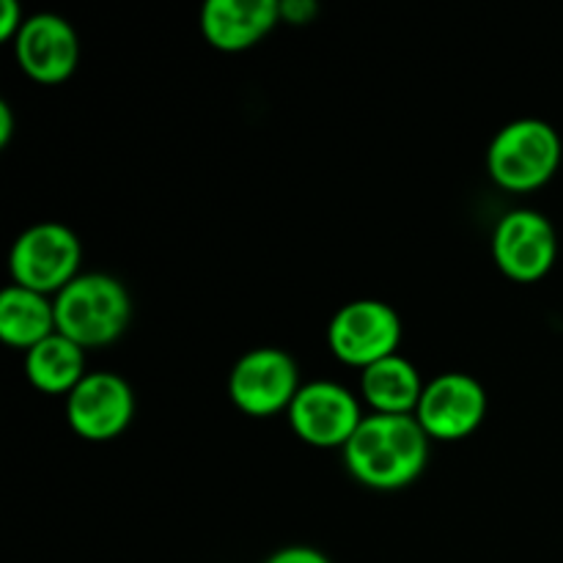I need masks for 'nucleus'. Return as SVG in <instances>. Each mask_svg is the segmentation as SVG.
<instances>
[{
  "label": "nucleus",
  "instance_id": "obj_3",
  "mask_svg": "<svg viewBox=\"0 0 563 563\" xmlns=\"http://www.w3.org/2000/svg\"><path fill=\"white\" fill-rule=\"evenodd\" d=\"M561 137L542 119H517L498 130L487 152L489 176L511 192H531L548 185L561 165Z\"/></svg>",
  "mask_w": 563,
  "mask_h": 563
},
{
  "label": "nucleus",
  "instance_id": "obj_9",
  "mask_svg": "<svg viewBox=\"0 0 563 563\" xmlns=\"http://www.w3.org/2000/svg\"><path fill=\"white\" fill-rule=\"evenodd\" d=\"M135 416L130 383L113 372H88L66 396V421L71 432L91 443H104L124 432Z\"/></svg>",
  "mask_w": 563,
  "mask_h": 563
},
{
  "label": "nucleus",
  "instance_id": "obj_16",
  "mask_svg": "<svg viewBox=\"0 0 563 563\" xmlns=\"http://www.w3.org/2000/svg\"><path fill=\"white\" fill-rule=\"evenodd\" d=\"M264 563H333V561H330L322 550L295 544V548H284L278 550V553H273Z\"/></svg>",
  "mask_w": 563,
  "mask_h": 563
},
{
  "label": "nucleus",
  "instance_id": "obj_8",
  "mask_svg": "<svg viewBox=\"0 0 563 563\" xmlns=\"http://www.w3.org/2000/svg\"><path fill=\"white\" fill-rule=\"evenodd\" d=\"M559 236L553 223L533 209L504 214L493 234V258L504 275L520 284H533L553 269Z\"/></svg>",
  "mask_w": 563,
  "mask_h": 563
},
{
  "label": "nucleus",
  "instance_id": "obj_19",
  "mask_svg": "<svg viewBox=\"0 0 563 563\" xmlns=\"http://www.w3.org/2000/svg\"><path fill=\"white\" fill-rule=\"evenodd\" d=\"M14 135V110L9 102H0V146H9Z\"/></svg>",
  "mask_w": 563,
  "mask_h": 563
},
{
  "label": "nucleus",
  "instance_id": "obj_10",
  "mask_svg": "<svg viewBox=\"0 0 563 563\" xmlns=\"http://www.w3.org/2000/svg\"><path fill=\"white\" fill-rule=\"evenodd\" d=\"M416 418L429 440H462L487 418V390L471 374H440L423 388Z\"/></svg>",
  "mask_w": 563,
  "mask_h": 563
},
{
  "label": "nucleus",
  "instance_id": "obj_11",
  "mask_svg": "<svg viewBox=\"0 0 563 563\" xmlns=\"http://www.w3.org/2000/svg\"><path fill=\"white\" fill-rule=\"evenodd\" d=\"M14 55L20 69L42 86H58L69 80L80 60L77 33L64 16L31 14L14 38Z\"/></svg>",
  "mask_w": 563,
  "mask_h": 563
},
{
  "label": "nucleus",
  "instance_id": "obj_13",
  "mask_svg": "<svg viewBox=\"0 0 563 563\" xmlns=\"http://www.w3.org/2000/svg\"><path fill=\"white\" fill-rule=\"evenodd\" d=\"M421 372L399 352L372 363L361 374V394L379 416H416L423 396Z\"/></svg>",
  "mask_w": 563,
  "mask_h": 563
},
{
  "label": "nucleus",
  "instance_id": "obj_4",
  "mask_svg": "<svg viewBox=\"0 0 563 563\" xmlns=\"http://www.w3.org/2000/svg\"><path fill=\"white\" fill-rule=\"evenodd\" d=\"M82 247L80 240L64 223H36L22 231L9 253V269L16 286L58 295L77 278Z\"/></svg>",
  "mask_w": 563,
  "mask_h": 563
},
{
  "label": "nucleus",
  "instance_id": "obj_6",
  "mask_svg": "<svg viewBox=\"0 0 563 563\" xmlns=\"http://www.w3.org/2000/svg\"><path fill=\"white\" fill-rule=\"evenodd\" d=\"M297 363L289 352L275 346H258L245 352L234 363L229 377V396L245 416L267 418L280 410H289L300 390Z\"/></svg>",
  "mask_w": 563,
  "mask_h": 563
},
{
  "label": "nucleus",
  "instance_id": "obj_18",
  "mask_svg": "<svg viewBox=\"0 0 563 563\" xmlns=\"http://www.w3.org/2000/svg\"><path fill=\"white\" fill-rule=\"evenodd\" d=\"M319 14V5L313 0H284L280 3V20L289 25H308Z\"/></svg>",
  "mask_w": 563,
  "mask_h": 563
},
{
  "label": "nucleus",
  "instance_id": "obj_15",
  "mask_svg": "<svg viewBox=\"0 0 563 563\" xmlns=\"http://www.w3.org/2000/svg\"><path fill=\"white\" fill-rule=\"evenodd\" d=\"M25 374L42 394L69 396L86 377V350L66 335L53 333L25 352Z\"/></svg>",
  "mask_w": 563,
  "mask_h": 563
},
{
  "label": "nucleus",
  "instance_id": "obj_17",
  "mask_svg": "<svg viewBox=\"0 0 563 563\" xmlns=\"http://www.w3.org/2000/svg\"><path fill=\"white\" fill-rule=\"evenodd\" d=\"M25 20L27 16L22 14L16 0H3V14H0V38H3V42H14V38L20 36Z\"/></svg>",
  "mask_w": 563,
  "mask_h": 563
},
{
  "label": "nucleus",
  "instance_id": "obj_12",
  "mask_svg": "<svg viewBox=\"0 0 563 563\" xmlns=\"http://www.w3.org/2000/svg\"><path fill=\"white\" fill-rule=\"evenodd\" d=\"M278 22V0H209L201 9L203 38L220 53L251 49Z\"/></svg>",
  "mask_w": 563,
  "mask_h": 563
},
{
  "label": "nucleus",
  "instance_id": "obj_14",
  "mask_svg": "<svg viewBox=\"0 0 563 563\" xmlns=\"http://www.w3.org/2000/svg\"><path fill=\"white\" fill-rule=\"evenodd\" d=\"M53 333H58L55 302L25 286H5L0 295V339L9 346L27 352Z\"/></svg>",
  "mask_w": 563,
  "mask_h": 563
},
{
  "label": "nucleus",
  "instance_id": "obj_2",
  "mask_svg": "<svg viewBox=\"0 0 563 563\" xmlns=\"http://www.w3.org/2000/svg\"><path fill=\"white\" fill-rule=\"evenodd\" d=\"M53 302L58 333L82 350L113 344L132 322L130 291L113 275H77Z\"/></svg>",
  "mask_w": 563,
  "mask_h": 563
},
{
  "label": "nucleus",
  "instance_id": "obj_5",
  "mask_svg": "<svg viewBox=\"0 0 563 563\" xmlns=\"http://www.w3.org/2000/svg\"><path fill=\"white\" fill-rule=\"evenodd\" d=\"M328 344L346 366L368 368L396 355L401 344V319L383 300H352L335 311L328 324Z\"/></svg>",
  "mask_w": 563,
  "mask_h": 563
},
{
  "label": "nucleus",
  "instance_id": "obj_7",
  "mask_svg": "<svg viewBox=\"0 0 563 563\" xmlns=\"http://www.w3.org/2000/svg\"><path fill=\"white\" fill-rule=\"evenodd\" d=\"M286 412L297 438L313 449H344L363 421L355 396L328 379L302 385Z\"/></svg>",
  "mask_w": 563,
  "mask_h": 563
},
{
  "label": "nucleus",
  "instance_id": "obj_1",
  "mask_svg": "<svg viewBox=\"0 0 563 563\" xmlns=\"http://www.w3.org/2000/svg\"><path fill=\"white\" fill-rule=\"evenodd\" d=\"M429 460V434L416 416L363 418L344 445L346 471L372 489H401L416 482Z\"/></svg>",
  "mask_w": 563,
  "mask_h": 563
}]
</instances>
